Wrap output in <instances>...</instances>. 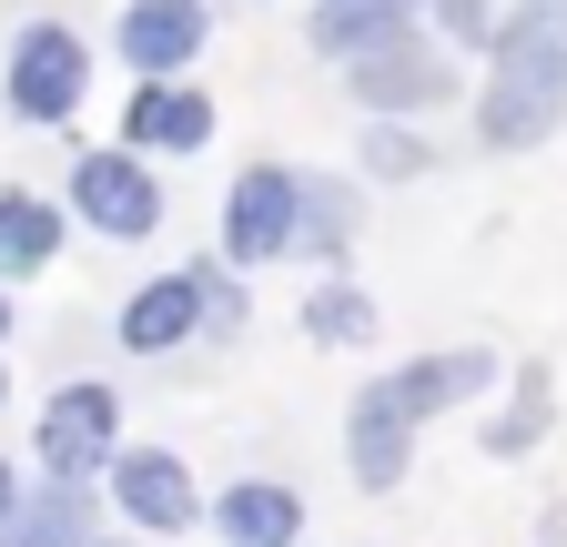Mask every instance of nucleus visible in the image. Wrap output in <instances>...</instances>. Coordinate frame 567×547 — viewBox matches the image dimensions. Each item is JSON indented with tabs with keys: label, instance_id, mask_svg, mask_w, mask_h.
<instances>
[{
	"label": "nucleus",
	"instance_id": "f257e3e1",
	"mask_svg": "<svg viewBox=\"0 0 567 547\" xmlns=\"http://www.w3.org/2000/svg\"><path fill=\"white\" fill-rule=\"evenodd\" d=\"M567 122V0H507V31L486 51L476 92V143L486 153H537Z\"/></svg>",
	"mask_w": 567,
	"mask_h": 547
},
{
	"label": "nucleus",
	"instance_id": "f03ea898",
	"mask_svg": "<svg viewBox=\"0 0 567 547\" xmlns=\"http://www.w3.org/2000/svg\"><path fill=\"white\" fill-rule=\"evenodd\" d=\"M92 102V41L71 31V21H21L11 51H0V112L31 122V132H61L71 112Z\"/></svg>",
	"mask_w": 567,
	"mask_h": 547
},
{
	"label": "nucleus",
	"instance_id": "7ed1b4c3",
	"mask_svg": "<svg viewBox=\"0 0 567 547\" xmlns=\"http://www.w3.org/2000/svg\"><path fill=\"white\" fill-rule=\"evenodd\" d=\"M112 456H122V395H112L102 375L51 385L41 426H31V466H41V487H102Z\"/></svg>",
	"mask_w": 567,
	"mask_h": 547
},
{
	"label": "nucleus",
	"instance_id": "20e7f679",
	"mask_svg": "<svg viewBox=\"0 0 567 547\" xmlns=\"http://www.w3.org/2000/svg\"><path fill=\"white\" fill-rule=\"evenodd\" d=\"M102 507L122 517V537H153V547H173V537L213 527L203 476H193L173 446H122V456H112V476H102Z\"/></svg>",
	"mask_w": 567,
	"mask_h": 547
},
{
	"label": "nucleus",
	"instance_id": "39448f33",
	"mask_svg": "<svg viewBox=\"0 0 567 547\" xmlns=\"http://www.w3.org/2000/svg\"><path fill=\"white\" fill-rule=\"evenodd\" d=\"M71 214H82L102 244H153L163 234V214H173V193H163V173L142 163V153H122V143H92V153H71Z\"/></svg>",
	"mask_w": 567,
	"mask_h": 547
},
{
	"label": "nucleus",
	"instance_id": "423d86ee",
	"mask_svg": "<svg viewBox=\"0 0 567 547\" xmlns=\"http://www.w3.org/2000/svg\"><path fill=\"white\" fill-rule=\"evenodd\" d=\"M295 224H305V173H295V163H244V173L224 183L213 244H224L234 274H254V264H284V254H295Z\"/></svg>",
	"mask_w": 567,
	"mask_h": 547
},
{
	"label": "nucleus",
	"instance_id": "0eeeda50",
	"mask_svg": "<svg viewBox=\"0 0 567 547\" xmlns=\"http://www.w3.org/2000/svg\"><path fill=\"white\" fill-rule=\"evenodd\" d=\"M344 92L365 102V122H425V112H456L466 72H456V51H446L436 31H405L395 51L354 61V72H344Z\"/></svg>",
	"mask_w": 567,
	"mask_h": 547
},
{
	"label": "nucleus",
	"instance_id": "6e6552de",
	"mask_svg": "<svg viewBox=\"0 0 567 547\" xmlns=\"http://www.w3.org/2000/svg\"><path fill=\"white\" fill-rule=\"evenodd\" d=\"M375 385L405 405V426H436V416H456V405H486L496 385H507V355H496V345H436V355L385 365Z\"/></svg>",
	"mask_w": 567,
	"mask_h": 547
},
{
	"label": "nucleus",
	"instance_id": "1a4fd4ad",
	"mask_svg": "<svg viewBox=\"0 0 567 547\" xmlns=\"http://www.w3.org/2000/svg\"><path fill=\"white\" fill-rule=\"evenodd\" d=\"M213 41V0H122L112 51L132 61V82H183Z\"/></svg>",
	"mask_w": 567,
	"mask_h": 547
},
{
	"label": "nucleus",
	"instance_id": "9d476101",
	"mask_svg": "<svg viewBox=\"0 0 567 547\" xmlns=\"http://www.w3.org/2000/svg\"><path fill=\"white\" fill-rule=\"evenodd\" d=\"M213 92L203 82H132V102H122V153H142V163H183V153H203L213 143Z\"/></svg>",
	"mask_w": 567,
	"mask_h": 547
},
{
	"label": "nucleus",
	"instance_id": "9b49d317",
	"mask_svg": "<svg viewBox=\"0 0 567 547\" xmlns=\"http://www.w3.org/2000/svg\"><path fill=\"white\" fill-rule=\"evenodd\" d=\"M344 476L365 497H395L405 476H415V426H405V405L365 375L354 385V405H344Z\"/></svg>",
	"mask_w": 567,
	"mask_h": 547
},
{
	"label": "nucleus",
	"instance_id": "f8f14e48",
	"mask_svg": "<svg viewBox=\"0 0 567 547\" xmlns=\"http://www.w3.org/2000/svg\"><path fill=\"white\" fill-rule=\"evenodd\" d=\"M112 334H122V355H153V365L183 355V345H203V264H173L142 295H122Z\"/></svg>",
	"mask_w": 567,
	"mask_h": 547
},
{
	"label": "nucleus",
	"instance_id": "ddd939ff",
	"mask_svg": "<svg viewBox=\"0 0 567 547\" xmlns=\"http://www.w3.org/2000/svg\"><path fill=\"white\" fill-rule=\"evenodd\" d=\"M405 31H425V0H315L305 51H315V61H334V72H354V61L395 51Z\"/></svg>",
	"mask_w": 567,
	"mask_h": 547
},
{
	"label": "nucleus",
	"instance_id": "4468645a",
	"mask_svg": "<svg viewBox=\"0 0 567 547\" xmlns=\"http://www.w3.org/2000/svg\"><path fill=\"white\" fill-rule=\"evenodd\" d=\"M547 426H557V375H547L537 355H517V365H507V405H486V416H476V456L527 466V456L547 446Z\"/></svg>",
	"mask_w": 567,
	"mask_h": 547
},
{
	"label": "nucleus",
	"instance_id": "2eb2a0df",
	"mask_svg": "<svg viewBox=\"0 0 567 547\" xmlns=\"http://www.w3.org/2000/svg\"><path fill=\"white\" fill-rule=\"evenodd\" d=\"M213 537L224 547H295L305 537V497L284 487V476H234V487H213Z\"/></svg>",
	"mask_w": 567,
	"mask_h": 547
},
{
	"label": "nucleus",
	"instance_id": "dca6fc26",
	"mask_svg": "<svg viewBox=\"0 0 567 547\" xmlns=\"http://www.w3.org/2000/svg\"><path fill=\"white\" fill-rule=\"evenodd\" d=\"M354 234H365V193L344 173H305V224H295V254L315 274H344L354 264Z\"/></svg>",
	"mask_w": 567,
	"mask_h": 547
},
{
	"label": "nucleus",
	"instance_id": "f3484780",
	"mask_svg": "<svg viewBox=\"0 0 567 547\" xmlns=\"http://www.w3.org/2000/svg\"><path fill=\"white\" fill-rule=\"evenodd\" d=\"M61 264V203L31 183H0V285H31Z\"/></svg>",
	"mask_w": 567,
	"mask_h": 547
},
{
	"label": "nucleus",
	"instance_id": "a211bd4d",
	"mask_svg": "<svg viewBox=\"0 0 567 547\" xmlns=\"http://www.w3.org/2000/svg\"><path fill=\"white\" fill-rule=\"evenodd\" d=\"M102 487H31V507L0 527V547H102Z\"/></svg>",
	"mask_w": 567,
	"mask_h": 547
},
{
	"label": "nucleus",
	"instance_id": "6ab92c4d",
	"mask_svg": "<svg viewBox=\"0 0 567 547\" xmlns=\"http://www.w3.org/2000/svg\"><path fill=\"white\" fill-rule=\"evenodd\" d=\"M295 324H305V345H334V355H365L385 314H375V295L354 285V274H324V285L305 295V314H295Z\"/></svg>",
	"mask_w": 567,
	"mask_h": 547
},
{
	"label": "nucleus",
	"instance_id": "aec40b11",
	"mask_svg": "<svg viewBox=\"0 0 567 547\" xmlns=\"http://www.w3.org/2000/svg\"><path fill=\"white\" fill-rule=\"evenodd\" d=\"M354 173H365V183H425V173H436V143H425L415 122H365Z\"/></svg>",
	"mask_w": 567,
	"mask_h": 547
},
{
	"label": "nucleus",
	"instance_id": "412c9836",
	"mask_svg": "<svg viewBox=\"0 0 567 547\" xmlns=\"http://www.w3.org/2000/svg\"><path fill=\"white\" fill-rule=\"evenodd\" d=\"M244 324H254L244 274H234L224 254H203V345H244Z\"/></svg>",
	"mask_w": 567,
	"mask_h": 547
},
{
	"label": "nucleus",
	"instance_id": "4be33fe9",
	"mask_svg": "<svg viewBox=\"0 0 567 547\" xmlns=\"http://www.w3.org/2000/svg\"><path fill=\"white\" fill-rule=\"evenodd\" d=\"M425 31H436L456 61H466V51L486 61V51H496V31H507V11H496V0H425Z\"/></svg>",
	"mask_w": 567,
	"mask_h": 547
},
{
	"label": "nucleus",
	"instance_id": "5701e85b",
	"mask_svg": "<svg viewBox=\"0 0 567 547\" xmlns=\"http://www.w3.org/2000/svg\"><path fill=\"white\" fill-rule=\"evenodd\" d=\"M31 507V476H21V456H0V527H11Z\"/></svg>",
	"mask_w": 567,
	"mask_h": 547
},
{
	"label": "nucleus",
	"instance_id": "b1692460",
	"mask_svg": "<svg viewBox=\"0 0 567 547\" xmlns=\"http://www.w3.org/2000/svg\"><path fill=\"white\" fill-rule=\"evenodd\" d=\"M0 345H11V285H0Z\"/></svg>",
	"mask_w": 567,
	"mask_h": 547
},
{
	"label": "nucleus",
	"instance_id": "393cba45",
	"mask_svg": "<svg viewBox=\"0 0 567 547\" xmlns=\"http://www.w3.org/2000/svg\"><path fill=\"white\" fill-rule=\"evenodd\" d=\"M102 547H153V537H102Z\"/></svg>",
	"mask_w": 567,
	"mask_h": 547
},
{
	"label": "nucleus",
	"instance_id": "a878e982",
	"mask_svg": "<svg viewBox=\"0 0 567 547\" xmlns=\"http://www.w3.org/2000/svg\"><path fill=\"white\" fill-rule=\"evenodd\" d=\"M0 405H11V365H0Z\"/></svg>",
	"mask_w": 567,
	"mask_h": 547
},
{
	"label": "nucleus",
	"instance_id": "bb28decb",
	"mask_svg": "<svg viewBox=\"0 0 567 547\" xmlns=\"http://www.w3.org/2000/svg\"><path fill=\"white\" fill-rule=\"evenodd\" d=\"M244 11H254V0H244Z\"/></svg>",
	"mask_w": 567,
	"mask_h": 547
}]
</instances>
